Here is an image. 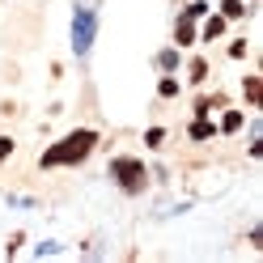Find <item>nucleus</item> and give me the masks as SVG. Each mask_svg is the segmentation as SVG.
Listing matches in <instances>:
<instances>
[{"label": "nucleus", "instance_id": "obj_18", "mask_svg": "<svg viewBox=\"0 0 263 263\" xmlns=\"http://www.w3.org/2000/svg\"><path fill=\"white\" fill-rule=\"evenodd\" d=\"M251 246H255V251H263V225L251 229Z\"/></svg>", "mask_w": 263, "mask_h": 263}, {"label": "nucleus", "instance_id": "obj_12", "mask_svg": "<svg viewBox=\"0 0 263 263\" xmlns=\"http://www.w3.org/2000/svg\"><path fill=\"white\" fill-rule=\"evenodd\" d=\"M208 81V60L204 55H191L187 60V85H204Z\"/></svg>", "mask_w": 263, "mask_h": 263}, {"label": "nucleus", "instance_id": "obj_13", "mask_svg": "<svg viewBox=\"0 0 263 263\" xmlns=\"http://www.w3.org/2000/svg\"><path fill=\"white\" fill-rule=\"evenodd\" d=\"M166 144V127L153 123V127H144V149H161Z\"/></svg>", "mask_w": 263, "mask_h": 263}, {"label": "nucleus", "instance_id": "obj_4", "mask_svg": "<svg viewBox=\"0 0 263 263\" xmlns=\"http://www.w3.org/2000/svg\"><path fill=\"white\" fill-rule=\"evenodd\" d=\"M195 43H200V22H191L187 13H178L174 17V47L178 51H191Z\"/></svg>", "mask_w": 263, "mask_h": 263}, {"label": "nucleus", "instance_id": "obj_1", "mask_svg": "<svg viewBox=\"0 0 263 263\" xmlns=\"http://www.w3.org/2000/svg\"><path fill=\"white\" fill-rule=\"evenodd\" d=\"M98 144H102V132H98V127H72L68 136H60V140H51L43 149L39 170H72V166H85Z\"/></svg>", "mask_w": 263, "mask_h": 263}, {"label": "nucleus", "instance_id": "obj_7", "mask_svg": "<svg viewBox=\"0 0 263 263\" xmlns=\"http://www.w3.org/2000/svg\"><path fill=\"white\" fill-rule=\"evenodd\" d=\"M212 136H217V119H212V115H191V123H187V140L204 144V140H212Z\"/></svg>", "mask_w": 263, "mask_h": 263}, {"label": "nucleus", "instance_id": "obj_10", "mask_svg": "<svg viewBox=\"0 0 263 263\" xmlns=\"http://www.w3.org/2000/svg\"><path fill=\"white\" fill-rule=\"evenodd\" d=\"M217 13L225 22H246V17H251V5H246V0H221Z\"/></svg>", "mask_w": 263, "mask_h": 263}, {"label": "nucleus", "instance_id": "obj_14", "mask_svg": "<svg viewBox=\"0 0 263 263\" xmlns=\"http://www.w3.org/2000/svg\"><path fill=\"white\" fill-rule=\"evenodd\" d=\"M208 9H212V5H208V0H187V5H183V9H178V13H187V17H191V22H200V17H204V13H208Z\"/></svg>", "mask_w": 263, "mask_h": 263}, {"label": "nucleus", "instance_id": "obj_2", "mask_svg": "<svg viewBox=\"0 0 263 263\" xmlns=\"http://www.w3.org/2000/svg\"><path fill=\"white\" fill-rule=\"evenodd\" d=\"M106 174H110V183L119 187L127 200H136V195H144L149 191V161H140V157H132V153H119V157H110V166H106Z\"/></svg>", "mask_w": 263, "mask_h": 263}, {"label": "nucleus", "instance_id": "obj_11", "mask_svg": "<svg viewBox=\"0 0 263 263\" xmlns=\"http://www.w3.org/2000/svg\"><path fill=\"white\" fill-rule=\"evenodd\" d=\"M178 93H183V81H178L174 72H161V77H157V98H166V102H174Z\"/></svg>", "mask_w": 263, "mask_h": 263}, {"label": "nucleus", "instance_id": "obj_15", "mask_svg": "<svg viewBox=\"0 0 263 263\" xmlns=\"http://www.w3.org/2000/svg\"><path fill=\"white\" fill-rule=\"evenodd\" d=\"M246 51H251V43H246V39H234V43H229V60H246Z\"/></svg>", "mask_w": 263, "mask_h": 263}, {"label": "nucleus", "instance_id": "obj_17", "mask_svg": "<svg viewBox=\"0 0 263 263\" xmlns=\"http://www.w3.org/2000/svg\"><path fill=\"white\" fill-rule=\"evenodd\" d=\"M13 149H17V140H13V136H0V166L13 157Z\"/></svg>", "mask_w": 263, "mask_h": 263}, {"label": "nucleus", "instance_id": "obj_19", "mask_svg": "<svg viewBox=\"0 0 263 263\" xmlns=\"http://www.w3.org/2000/svg\"><path fill=\"white\" fill-rule=\"evenodd\" d=\"M246 153H251V157H263V140H259V136H251V149H246Z\"/></svg>", "mask_w": 263, "mask_h": 263}, {"label": "nucleus", "instance_id": "obj_9", "mask_svg": "<svg viewBox=\"0 0 263 263\" xmlns=\"http://www.w3.org/2000/svg\"><path fill=\"white\" fill-rule=\"evenodd\" d=\"M153 64H157V72H178V64H183V51L170 43V47H161V51L153 55Z\"/></svg>", "mask_w": 263, "mask_h": 263}, {"label": "nucleus", "instance_id": "obj_3", "mask_svg": "<svg viewBox=\"0 0 263 263\" xmlns=\"http://www.w3.org/2000/svg\"><path fill=\"white\" fill-rule=\"evenodd\" d=\"M98 43V9L93 5H72V55L89 60Z\"/></svg>", "mask_w": 263, "mask_h": 263}, {"label": "nucleus", "instance_id": "obj_6", "mask_svg": "<svg viewBox=\"0 0 263 263\" xmlns=\"http://www.w3.org/2000/svg\"><path fill=\"white\" fill-rule=\"evenodd\" d=\"M225 30H229V22L221 17V13H204L200 17V43H217V39H225Z\"/></svg>", "mask_w": 263, "mask_h": 263}, {"label": "nucleus", "instance_id": "obj_16", "mask_svg": "<svg viewBox=\"0 0 263 263\" xmlns=\"http://www.w3.org/2000/svg\"><path fill=\"white\" fill-rule=\"evenodd\" d=\"M22 246H26V234H22V229H17V234H9V242H5V255L13 259V255L22 251Z\"/></svg>", "mask_w": 263, "mask_h": 263}, {"label": "nucleus", "instance_id": "obj_8", "mask_svg": "<svg viewBox=\"0 0 263 263\" xmlns=\"http://www.w3.org/2000/svg\"><path fill=\"white\" fill-rule=\"evenodd\" d=\"M242 102L251 106V110L263 106V77H259V72H246V77H242Z\"/></svg>", "mask_w": 263, "mask_h": 263}, {"label": "nucleus", "instance_id": "obj_5", "mask_svg": "<svg viewBox=\"0 0 263 263\" xmlns=\"http://www.w3.org/2000/svg\"><path fill=\"white\" fill-rule=\"evenodd\" d=\"M242 127H246V110H238V106H221V115H217V136H238Z\"/></svg>", "mask_w": 263, "mask_h": 263}]
</instances>
